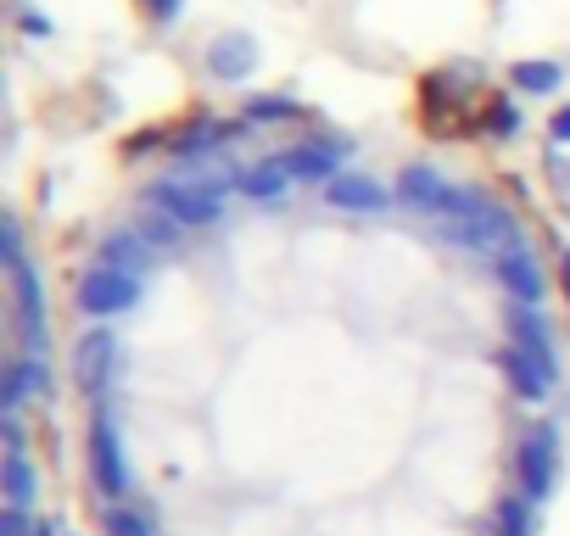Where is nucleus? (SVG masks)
<instances>
[{"instance_id": "obj_8", "label": "nucleus", "mask_w": 570, "mask_h": 536, "mask_svg": "<svg viewBox=\"0 0 570 536\" xmlns=\"http://www.w3.org/2000/svg\"><path fill=\"white\" fill-rule=\"evenodd\" d=\"M509 347H520V353H531L553 380H559V341H553V325H548V314L542 308H509Z\"/></svg>"}, {"instance_id": "obj_5", "label": "nucleus", "mask_w": 570, "mask_h": 536, "mask_svg": "<svg viewBox=\"0 0 570 536\" xmlns=\"http://www.w3.org/2000/svg\"><path fill=\"white\" fill-rule=\"evenodd\" d=\"M559 480V430L553 425H531L514 447V492H525L531 503H542Z\"/></svg>"}, {"instance_id": "obj_25", "label": "nucleus", "mask_w": 570, "mask_h": 536, "mask_svg": "<svg viewBox=\"0 0 570 536\" xmlns=\"http://www.w3.org/2000/svg\"><path fill=\"white\" fill-rule=\"evenodd\" d=\"M553 140H570V107H564V112L553 118Z\"/></svg>"}, {"instance_id": "obj_10", "label": "nucleus", "mask_w": 570, "mask_h": 536, "mask_svg": "<svg viewBox=\"0 0 570 536\" xmlns=\"http://www.w3.org/2000/svg\"><path fill=\"white\" fill-rule=\"evenodd\" d=\"M146 262H151V240L140 229H112L101 246H96V268H118V275H146Z\"/></svg>"}, {"instance_id": "obj_24", "label": "nucleus", "mask_w": 570, "mask_h": 536, "mask_svg": "<svg viewBox=\"0 0 570 536\" xmlns=\"http://www.w3.org/2000/svg\"><path fill=\"white\" fill-rule=\"evenodd\" d=\"M140 7L157 18V23H174L179 18V7H185V0H140Z\"/></svg>"}, {"instance_id": "obj_27", "label": "nucleus", "mask_w": 570, "mask_h": 536, "mask_svg": "<svg viewBox=\"0 0 570 536\" xmlns=\"http://www.w3.org/2000/svg\"><path fill=\"white\" fill-rule=\"evenodd\" d=\"M564 291H570V257H564Z\"/></svg>"}, {"instance_id": "obj_20", "label": "nucleus", "mask_w": 570, "mask_h": 536, "mask_svg": "<svg viewBox=\"0 0 570 536\" xmlns=\"http://www.w3.org/2000/svg\"><path fill=\"white\" fill-rule=\"evenodd\" d=\"M135 229L151 240V251H157V246H179V240H185V224H179V218H168V212H146Z\"/></svg>"}, {"instance_id": "obj_22", "label": "nucleus", "mask_w": 570, "mask_h": 536, "mask_svg": "<svg viewBox=\"0 0 570 536\" xmlns=\"http://www.w3.org/2000/svg\"><path fill=\"white\" fill-rule=\"evenodd\" d=\"M487 129H492L498 140H509V135L520 129V112H514V101H492V107H487Z\"/></svg>"}, {"instance_id": "obj_14", "label": "nucleus", "mask_w": 570, "mask_h": 536, "mask_svg": "<svg viewBox=\"0 0 570 536\" xmlns=\"http://www.w3.org/2000/svg\"><path fill=\"white\" fill-rule=\"evenodd\" d=\"M325 201H331L336 212H381V207H386V190H381L370 173H336V179L325 185Z\"/></svg>"}, {"instance_id": "obj_15", "label": "nucleus", "mask_w": 570, "mask_h": 536, "mask_svg": "<svg viewBox=\"0 0 570 536\" xmlns=\"http://www.w3.org/2000/svg\"><path fill=\"white\" fill-rule=\"evenodd\" d=\"M235 185H240L252 201H285V190H292V173H285V157H263V162L240 168Z\"/></svg>"}, {"instance_id": "obj_19", "label": "nucleus", "mask_w": 570, "mask_h": 536, "mask_svg": "<svg viewBox=\"0 0 570 536\" xmlns=\"http://www.w3.org/2000/svg\"><path fill=\"white\" fill-rule=\"evenodd\" d=\"M514 85H520L525 96H548V90H559V68H553V62H520V68H514Z\"/></svg>"}, {"instance_id": "obj_2", "label": "nucleus", "mask_w": 570, "mask_h": 536, "mask_svg": "<svg viewBox=\"0 0 570 536\" xmlns=\"http://www.w3.org/2000/svg\"><path fill=\"white\" fill-rule=\"evenodd\" d=\"M224 196H229V179H179V173H168V179H157L151 190H146V201L157 207V212H168V218H179L185 229L190 224H218L224 218Z\"/></svg>"}, {"instance_id": "obj_17", "label": "nucleus", "mask_w": 570, "mask_h": 536, "mask_svg": "<svg viewBox=\"0 0 570 536\" xmlns=\"http://www.w3.org/2000/svg\"><path fill=\"white\" fill-rule=\"evenodd\" d=\"M0 480H7V508H35V464H29V453H7Z\"/></svg>"}, {"instance_id": "obj_23", "label": "nucleus", "mask_w": 570, "mask_h": 536, "mask_svg": "<svg viewBox=\"0 0 570 536\" xmlns=\"http://www.w3.org/2000/svg\"><path fill=\"white\" fill-rule=\"evenodd\" d=\"M0 536H35V514L29 508H7L0 514Z\"/></svg>"}, {"instance_id": "obj_21", "label": "nucleus", "mask_w": 570, "mask_h": 536, "mask_svg": "<svg viewBox=\"0 0 570 536\" xmlns=\"http://www.w3.org/2000/svg\"><path fill=\"white\" fill-rule=\"evenodd\" d=\"M246 118H252V123H257V118L279 123V118H303V107L285 101V96H252V101H246Z\"/></svg>"}, {"instance_id": "obj_4", "label": "nucleus", "mask_w": 570, "mask_h": 536, "mask_svg": "<svg viewBox=\"0 0 570 536\" xmlns=\"http://www.w3.org/2000/svg\"><path fill=\"white\" fill-rule=\"evenodd\" d=\"M85 458H90V480L107 503H124L129 497V458H124V436H118V419L107 408H96L90 419V436H85Z\"/></svg>"}, {"instance_id": "obj_13", "label": "nucleus", "mask_w": 570, "mask_h": 536, "mask_svg": "<svg viewBox=\"0 0 570 536\" xmlns=\"http://www.w3.org/2000/svg\"><path fill=\"white\" fill-rule=\"evenodd\" d=\"M498 369L509 375V386H514L520 403H542V397L553 391V375H548L531 353H520V347H503V353H498Z\"/></svg>"}, {"instance_id": "obj_7", "label": "nucleus", "mask_w": 570, "mask_h": 536, "mask_svg": "<svg viewBox=\"0 0 570 536\" xmlns=\"http://www.w3.org/2000/svg\"><path fill=\"white\" fill-rule=\"evenodd\" d=\"M498 280H503V291H509L520 308H542V297H548V275H542V262H537V251H531L525 240L498 257Z\"/></svg>"}, {"instance_id": "obj_18", "label": "nucleus", "mask_w": 570, "mask_h": 536, "mask_svg": "<svg viewBox=\"0 0 570 536\" xmlns=\"http://www.w3.org/2000/svg\"><path fill=\"white\" fill-rule=\"evenodd\" d=\"M498 536H537V503L525 492H509L498 503Z\"/></svg>"}, {"instance_id": "obj_11", "label": "nucleus", "mask_w": 570, "mask_h": 536, "mask_svg": "<svg viewBox=\"0 0 570 536\" xmlns=\"http://www.w3.org/2000/svg\"><path fill=\"white\" fill-rule=\"evenodd\" d=\"M252 68H257V40L252 34H224V40L207 46V73L213 79L240 85V79H252Z\"/></svg>"}, {"instance_id": "obj_26", "label": "nucleus", "mask_w": 570, "mask_h": 536, "mask_svg": "<svg viewBox=\"0 0 570 536\" xmlns=\"http://www.w3.org/2000/svg\"><path fill=\"white\" fill-rule=\"evenodd\" d=\"M35 536H62V525L57 519H35Z\"/></svg>"}, {"instance_id": "obj_9", "label": "nucleus", "mask_w": 570, "mask_h": 536, "mask_svg": "<svg viewBox=\"0 0 570 536\" xmlns=\"http://www.w3.org/2000/svg\"><path fill=\"white\" fill-rule=\"evenodd\" d=\"M279 157H285V173L303 179V185H331L336 168H342V146H331V140H303Z\"/></svg>"}, {"instance_id": "obj_1", "label": "nucleus", "mask_w": 570, "mask_h": 536, "mask_svg": "<svg viewBox=\"0 0 570 536\" xmlns=\"http://www.w3.org/2000/svg\"><path fill=\"white\" fill-rule=\"evenodd\" d=\"M7 275H12V297H18V353L29 358H46L51 347V319H46V291H40V275L23 251V229L18 218H7Z\"/></svg>"}, {"instance_id": "obj_6", "label": "nucleus", "mask_w": 570, "mask_h": 536, "mask_svg": "<svg viewBox=\"0 0 570 536\" xmlns=\"http://www.w3.org/2000/svg\"><path fill=\"white\" fill-rule=\"evenodd\" d=\"M140 302V280L135 275H118V268H90V275H79V308L107 319V314H124Z\"/></svg>"}, {"instance_id": "obj_16", "label": "nucleus", "mask_w": 570, "mask_h": 536, "mask_svg": "<svg viewBox=\"0 0 570 536\" xmlns=\"http://www.w3.org/2000/svg\"><path fill=\"white\" fill-rule=\"evenodd\" d=\"M101 530L107 536H157V519L140 503H107L101 508Z\"/></svg>"}, {"instance_id": "obj_12", "label": "nucleus", "mask_w": 570, "mask_h": 536, "mask_svg": "<svg viewBox=\"0 0 570 536\" xmlns=\"http://www.w3.org/2000/svg\"><path fill=\"white\" fill-rule=\"evenodd\" d=\"M73 375L85 386V397H101L107 391V375H112V336L107 330H90L73 353Z\"/></svg>"}, {"instance_id": "obj_3", "label": "nucleus", "mask_w": 570, "mask_h": 536, "mask_svg": "<svg viewBox=\"0 0 570 536\" xmlns=\"http://www.w3.org/2000/svg\"><path fill=\"white\" fill-rule=\"evenodd\" d=\"M397 196H403V207H414V212H431V218H448V224H464L470 218V185H453V179H442L436 168H425V162H414V168H403L397 173Z\"/></svg>"}]
</instances>
